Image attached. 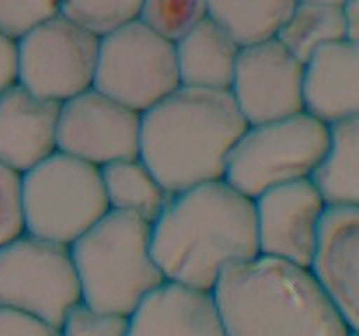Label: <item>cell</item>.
Returning <instances> with one entry per match:
<instances>
[{"label": "cell", "instance_id": "cell-22", "mask_svg": "<svg viewBox=\"0 0 359 336\" xmlns=\"http://www.w3.org/2000/svg\"><path fill=\"white\" fill-rule=\"evenodd\" d=\"M142 0H60V13L97 37L139 20Z\"/></svg>", "mask_w": 359, "mask_h": 336}, {"label": "cell", "instance_id": "cell-23", "mask_svg": "<svg viewBox=\"0 0 359 336\" xmlns=\"http://www.w3.org/2000/svg\"><path fill=\"white\" fill-rule=\"evenodd\" d=\"M205 18V0H142L139 14V21L170 42H177Z\"/></svg>", "mask_w": 359, "mask_h": 336}, {"label": "cell", "instance_id": "cell-14", "mask_svg": "<svg viewBox=\"0 0 359 336\" xmlns=\"http://www.w3.org/2000/svg\"><path fill=\"white\" fill-rule=\"evenodd\" d=\"M58 102L35 97L20 84L0 93V163L25 174L56 149Z\"/></svg>", "mask_w": 359, "mask_h": 336}, {"label": "cell", "instance_id": "cell-7", "mask_svg": "<svg viewBox=\"0 0 359 336\" xmlns=\"http://www.w3.org/2000/svg\"><path fill=\"white\" fill-rule=\"evenodd\" d=\"M81 304V286L69 245L23 233L0 247V307L62 328Z\"/></svg>", "mask_w": 359, "mask_h": 336}, {"label": "cell", "instance_id": "cell-3", "mask_svg": "<svg viewBox=\"0 0 359 336\" xmlns=\"http://www.w3.org/2000/svg\"><path fill=\"white\" fill-rule=\"evenodd\" d=\"M228 336H358L307 268L256 255L212 289Z\"/></svg>", "mask_w": 359, "mask_h": 336}, {"label": "cell", "instance_id": "cell-20", "mask_svg": "<svg viewBox=\"0 0 359 336\" xmlns=\"http://www.w3.org/2000/svg\"><path fill=\"white\" fill-rule=\"evenodd\" d=\"M294 7V0H205L207 18L238 48L273 38Z\"/></svg>", "mask_w": 359, "mask_h": 336}, {"label": "cell", "instance_id": "cell-4", "mask_svg": "<svg viewBox=\"0 0 359 336\" xmlns=\"http://www.w3.org/2000/svg\"><path fill=\"white\" fill-rule=\"evenodd\" d=\"M81 286V303L130 317L165 282L151 251V224L125 210H107L69 245Z\"/></svg>", "mask_w": 359, "mask_h": 336}, {"label": "cell", "instance_id": "cell-13", "mask_svg": "<svg viewBox=\"0 0 359 336\" xmlns=\"http://www.w3.org/2000/svg\"><path fill=\"white\" fill-rule=\"evenodd\" d=\"M309 272L347 324L359 328V205L326 206Z\"/></svg>", "mask_w": 359, "mask_h": 336}, {"label": "cell", "instance_id": "cell-26", "mask_svg": "<svg viewBox=\"0 0 359 336\" xmlns=\"http://www.w3.org/2000/svg\"><path fill=\"white\" fill-rule=\"evenodd\" d=\"M60 329L62 336H126L128 317L91 310L81 303L67 315Z\"/></svg>", "mask_w": 359, "mask_h": 336}, {"label": "cell", "instance_id": "cell-12", "mask_svg": "<svg viewBox=\"0 0 359 336\" xmlns=\"http://www.w3.org/2000/svg\"><path fill=\"white\" fill-rule=\"evenodd\" d=\"M259 255L309 268L326 210L309 178L266 189L255 200Z\"/></svg>", "mask_w": 359, "mask_h": 336}, {"label": "cell", "instance_id": "cell-8", "mask_svg": "<svg viewBox=\"0 0 359 336\" xmlns=\"http://www.w3.org/2000/svg\"><path fill=\"white\" fill-rule=\"evenodd\" d=\"M179 86L174 42L142 21L100 37L95 90L142 114Z\"/></svg>", "mask_w": 359, "mask_h": 336}, {"label": "cell", "instance_id": "cell-2", "mask_svg": "<svg viewBox=\"0 0 359 336\" xmlns=\"http://www.w3.org/2000/svg\"><path fill=\"white\" fill-rule=\"evenodd\" d=\"M248 126L230 91L179 86L140 114L139 158L175 195L221 181Z\"/></svg>", "mask_w": 359, "mask_h": 336}, {"label": "cell", "instance_id": "cell-6", "mask_svg": "<svg viewBox=\"0 0 359 336\" xmlns=\"http://www.w3.org/2000/svg\"><path fill=\"white\" fill-rule=\"evenodd\" d=\"M328 140L330 126L307 112L249 125L228 154L223 181L255 200L266 189L311 177Z\"/></svg>", "mask_w": 359, "mask_h": 336}, {"label": "cell", "instance_id": "cell-21", "mask_svg": "<svg viewBox=\"0 0 359 336\" xmlns=\"http://www.w3.org/2000/svg\"><path fill=\"white\" fill-rule=\"evenodd\" d=\"M276 38L294 58L305 63L323 46L347 41L342 7L294 4Z\"/></svg>", "mask_w": 359, "mask_h": 336}, {"label": "cell", "instance_id": "cell-5", "mask_svg": "<svg viewBox=\"0 0 359 336\" xmlns=\"http://www.w3.org/2000/svg\"><path fill=\"white\" fill-rule=\"evenodd\" d=\"M25 233L70 245L109 210L100 168L55 150L21 174Z\"/></svg>", "mask_w": 359, "mask_h": 336}, {"label": "cell", "instance_id": "cell-30", "mask_svg": "<svg viewBox=\"0 0 359 336\" xmlns=\"http://www.w3.org/2000/svg\"><path fill=\"white\" fill-rule=\"evenodd\" d=\"M347 0H294V4H311V6H328L342 7Z\"/></svg>", "mask_w": 359, "mask_h": 336}, {"label": "cell", "instance_id": "cell-15", "mask_svg": "<svg viewBox=\"0 0 359 336\" xmlns=\"http://www.w3.org/2000/svg\"><path fill=\"white\" fill-rule=\"evenodd\" d=\"M126 336H228L214 294L165 280L128 317Z\"/></svg>", "mask_w": 359, "mask_h": 336}, {"label": "cell", "instance_id": "cell-19", "mask_svg": "<svg viewBox=\"0 0 359 336\" xmlns=\"http://www.w3.org/2000/svg\"><path fill=\"white\" fill-rule=\"evenodd\" d=\"M100 175L109 209L132 212L149 224L172 198L140 158L104 164Z\"/></svg>", "mask_w": 359, "mask_h": 336}, {"label": "cell", "instance_id": "cell-18", "mask_svg": "<svg viewBox=\"0 0 359 336\" xmlns=\"http://www.w3.org/2000/svg\"><path fill=\"white\" fill-rule=\"evenodd\" d=\"M359 118L330 125L325 154L312 170L314 184L328 206L359 205Z\"/></svg>", "mask_w": 359, "mask_h": 336}, {"label": "cell", "instance_id": "cell-16", "mask_svg": "<svg viewBox=\"0 0 359 336\" xmlns=\"http://www.w3.org/2000/svg\"><path fill=\"white\" fill-rule=\"evenodd\" d=\"M304 112L325 125L359 118V44L339 41L304 63Z\"/></svg>", "mask_w": 359, "mask_h": 336}, {"label": "cell", "instance_id": "cell-29", "mask_svg": "<svg viewBox=\"0 0 359 336\" xmlns=\"http://www.w3.org/2000/svg\"><path fill=\"white\" fill-rule=\"evenodd\" d=\"M347 41L359 44V0H347L342 6Z\"/></svg>", "mask_w": 359, "mask_h": 336}, {"label": "cell", "instance_id": "cell-1", "mask_svg": "<svg viewBox=\"0 0 359 336\" xmlns=\"http://www.w3.org/2000/svg\"><path fill=\"white\" fill-rule=\"evenodd\" d=\"M151 251L165 280L212 293L226 266L259 255L255 202L223 178L175 192L151 224Z\"/></svg>", "mask_w": 359, "mask_h": 336}, {"label": "cell", "instance_id": "cell-11", "mask_svg": "<svg viewBox=\"0 0 359 336\" xmlns=\"http://www.w3.org/2000/svg\"><path fill=\"white\" fill-rule=\"evenodd\" d=\"M230 94L248 125L304 112V63L276 37L238 49Z\"/></svg>", "mask_w": 359, "mask_h": 336}, {"label": "cell", "instance_id": "cell-10", "mask_svg": "<svg viewBox=\"0 0 359 336\" xmlns=\"http://www.w3.org/2000/svg\"><path fill=\"white\" fill-rule=\"evenodd\" d=\"M56 149L95 167L140 153V112L90 88L60 105Z\"/></svg>", "mask_w": 359, "mask_h": 336}, {"label": "cell", "instance_id": "cell-9", "mask_svg": "<svg viewBox=\"0 0 359 336\" xmlns=\"http://www.w3.org/2000/svg\"><path fill=\"white\" fill-rule=\"evenodd\" d=\"M16 83L46 100L63 102L93 88L100 37L62 14L18 38Z\"/></svg>", "mask_w": 359, "mask_h": 336}, {"label": "cell", "instance_id": "cell-25", "mask_svg": "<svg viewBox=\"0 0 359 336\" xmlns=\"http://www.w3.org/2000/svg\"><path fill=\"white\" fill-rule=\"evenodd\" d=\"M23 233L21 174L0 163V247Z\"/></svg>", "mask_w": 359, "mask_h": 336}, {"label": "cell", "instance_id": "cell-24", "mask_svg": "<svg viewBox=\"0 0 359 336\" xmlns=\"http://www.w3.org/2000/svg\"><path fill=\"white\" fill-rule=\"evenodd\" d=\"M60 13V0H0V31L18 38Z\"/></svg>", "mask_w": 359, "mask_h": 336}, {"label": "cell", "instance_id": "cell-27", "mask_svg": "<svg viewBox=\"0 0 359 336\" xmlns=\"http://www.w3.org/2000/svg\"><path fill=\"white\" fill-rule=\"evenodd\" d=\"M0 336H62V329L25 312L0 307Z\"/></svg>", "mask_w": 359, "mask_h": 336}, {"label": "cell", "instance_id": "cell-28", "mask_svg": "<svg viewBox=\"0 0 359 336\" xmlns=\"http://www.w3.org/2000/svg\"><path fill=\"white\" fill-rule=\"evenodd\" d=\"M18 44L14 38L0 31V93L16 84Z\"/></svg>", "mask_w": 359, "mask_h": 336}, {"label": "cell", "instance_id": "cell-17", "mask_svg": "<svg viewBox=\"0 0 359 336\" xmlns=\"http://www.w3.org/2000/svg\"><path fill=\"white\" fill-rule=\"evenodd\" d=\"M174 46L181 86L230 91L241 48L216 23L205 18Z\"/></svg>", "mask_w": 359, "mask_h": 336}]
</instances>
